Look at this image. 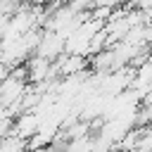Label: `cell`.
I'll use <instances>...</instances> for the list:
<instances>
[{
    "mask_svg": "<svg viewBox=\"0 0 152 152\" xmlns=\"http://www.w3.org/2000/svg\"><path fill=\"white\" fill-rule=\"evenodd\" d=\"M64 52H66V40L55 31H43V38H40V45H38L36 55L45 57L50 62H57Z\"/></svg>",
    "mask_w": 152,
    "mask_h": 152,
    "instance_id": "obj_1",
    "label": "cell"
},
{
    "mask_svg": "<svg viewBox=\"0 0 152 152\" xmlns=\"http://www.w3.org/2000/svg\"><path fill=\"white\" fill-rule=\"evenodd\" d=\"M2 152H28V140L17 135L2 138Z\"/></svg>",
    "mask_w": 152,
    "mask_h": 152,
    "instance_id": "obj_3",
    "label": "cell"
},
{
    "mask_svg": "<svg viewBox=\"0 0 152 152\" xmlns=\"http://www.w3.org/2000/svg\"><path fill=\"white\" fill-rule=\"evenodd\" d=\"M150 50H152V45H150Z\"/></svg>",
    "mask_w": 152,
    "mask_h": 152,
    "instance_id": "obj_4",
    "label": "cell"
},
{
    "mask_svg": "<svg viewBox=\"0 0 152 152\" xmlns=\"http://www.w3.org/2000/svg\"><path fill=\"white\" fill-rule=\"evenodd\" d=\"M26 71H28V83H31V86L45 83V81L50 78L52 62H50V59H45V57H38V55H33V57L26 62Z\"/></svg>",
    "mask_w": 152,
    "mask_h": 152,
    "instance_id": "obj_2",
    "label": "cell"
}]
</instances>
